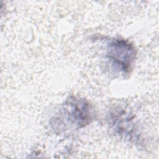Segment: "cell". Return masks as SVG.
Instances as JSON below:
<instances>
[{
  "label": "cell",
  "mask_w": 159,
  "mask_h": 159,
  "mask_svg": "<svg viewBox=\"0 0 159 159\" xmlns=\"http://www.w3.org/2000/svg\"><path fill=\"white\" fill-rule=\"evenodd\" d=\"M109 60L122 71H125L134 58V48L123 40H116L109 45L107 54Z\"/></svg>",
  "instance_id": "cell-1"
}]
</instances>
